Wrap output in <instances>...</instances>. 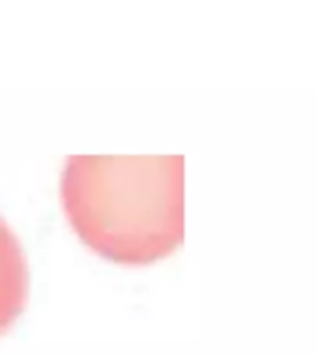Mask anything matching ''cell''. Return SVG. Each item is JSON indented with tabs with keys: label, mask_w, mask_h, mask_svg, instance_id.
<instances>
[{
	"label": "cell",
	"mask_w": 317,
	"mask_h": 355,
	"mask_svg": "<svg viewBox=\"0 0 317 355\" xmlns=\"http://www.w3.org/2000/svg\"><path fill=\"white\" fill-rule=\"evenodd\" d=\"M59 193L82 241L115 263H152L184 241V155H69Z\"/></svg>",
	"instance_id": "cell-1"
},
{
	"label": "cell",
	"mask_w": 317,
	"mask_h": 355,
	"mask_svg": "<svg viewBox=\"0 0 317 355\" xmlns=\"http://www.w3.org/2000/svg\"><path fill=\"white\" fill-rule=\"evenodd\" d=\"M28 298V264L17 235L0 218V335L23 313Z\"/></svg>",
	"instance_id": "cell-2"
}]
</instances>
